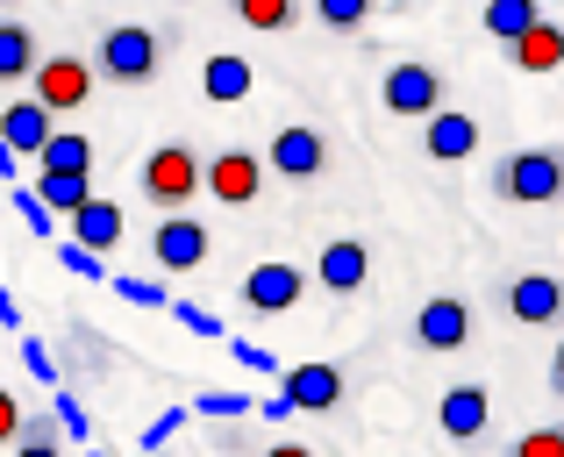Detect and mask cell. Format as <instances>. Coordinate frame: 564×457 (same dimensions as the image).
Segmentation results:
<instances>
[{
  "mask_svg": "<svg viewBox=\"0 0 564 457\" xmlns=\"http://www.w3.org/2000/svg\"><path fill=\"white\" fill-rule=\"evenodd\" d=\"M494 194L514 200V208H557L564 200V143H536V151L500 157Z\"/></svg>",
  "mask_w": 564,
  "mask_h": 457,
  "instance_id": "cell-1",
  "label": "cell"
},
{
  "mask_svg": "<svg viewBox=\"0 0 564 457\" xmlns=\"http://www.w3.org/2000/svg\"><path fill=\"white\" fill-rule=\"evenodd\" d=\"M158 65H165V43L143 22H115L94 51V79H108V86H151Z\"/></svg>",
  "mask_w": 564,
  "mask_h": 457,
  "instance_id": "cell-2",
  "label": "cell"
},
{
  "mask_svg": "<svg viewBox=\"0 0 564 457\" xmlns=\"http://www.w3.org/2000/svg\"><path fill=\"white\" fill-rule=\"evenodd\" d=\"M137 186H143V200H151L158 215H180L186 200L200 194V157H193L186 143H158V151L143 157Z\"/></svg>",
  "mask_w": 564,
  "mask_h": 457,
  "instance_id": "cell-3",
  "label": "cell"
},
{
  "mask_svg": "<svg viewBox=\"0 0 564 457\" xmlns=\"http://www.w3.org/2000/svg\"><path fill=\"white\" fill-rule=\"evenodd\" d=\"M29 86H36V94H29L36 108H51V115H79L86 100H94V86H100V79H94V57H65V51H57V57H36Z\"/></svg>",
  "mask_w": 564,
  "mask_h": 457,
  "instance_id": "cell-4",
  "label": "cell"
},
{
  "mask_svg": "<svg viewBox=\"0 0 564 457\" xmlns=\"http://www.w3.org/2000/svg\"><path fill=\"white\" fill-rule=\"evenodd\" d=\"M379 100H386V115H422L429 122L443 108V72L429 57H393L386 79H379Z\"/></svg>",
  "mask_w": 564,
  "mask_h": 457,
  "instance_id": "cell-5",
  "label": "cell"
},
{
  "mask_svg": "<svg viewBox=\"0 0 564 457\" xmlns=\"http://www.w3.org/2000/svg\"><path fill=\"white\" fill-rule=\"evenodd\" d=\"M200 194H215L221 208H250L264 194V157L258 151H215L200 165Z\"/></svg>",
  "mask_w": 564,
  "mask_h": 457,
  "instance_id": "cell-6",
  "label": "cell"
},
{
  "mask_svg": "<svg viewBox=\"0 0 564 457\" xmlns=\"http://www.w3.org/2000/svg\"><path fill=\"white\" fill-rule=\"evenodd\" d=\"M279 393L293 401V415H336V401H344V372H336L329 358H301L279 372Z\"/></svg>",
  "mask_w": 564,
  "mask_h": 457,
  "instance_id": "cell-7",
  "label": "cell"
},
{
  "mask_svg": "<svg viewBox=\"0 0 564 457\" xmlns=\"http://www.w3.org/2000/svg\"><path fill=\"white\" fill-rule=\"evenodd\" d=\"M264 172H279V179H322L329 172V137L307 122H286L272 137V151H264Z\"/></svg>",
  "mask_w": 564,
  "mask_h": 457,
  "instance_id": "cell-8",
  "label": "cell"
},
{
  "mask_svg": "<svg viewBox=\"0 0 564 457\" xmlns=\"http://www.w3.org/2000/svg\"><path fill=\"white\" fill-rule=\"evenodd\" d=\"M508 322H522V329H557L564 322V279L557 272H522L508 279Z\"/></svg>",
  "mask_w": 564,
  "mask_h": 457,
  "instance_id": "cell-9",
  "label": "cell"
},
{
  "mask_svg": "<svg viewBox=\"0 0 564 457\" xmlns=\"http://www.w3.org/2000/svg\"><path fill=\"white\" fill-rule=\"evenodd\" d=\"M414 344L422 350H465L471 344V307L457 293H436V301L414 307Z\"/></svg>",
  "mask_w": 564,
  "mask_h": 457,
  "instance_id": "cell-10",
  "label": "cell"
},
{
  "mask_svg": "<svg viewBox=\"0 0 564 457\" xmlns=\"http://www.w3.org/2000/svg\"><path fill=\"white\" fill-rule=\"evenodd\" d=\"M151 258L165 264V272H200V264H207V222H193L186 208L165 215L158 236H151Z\"/></svg>",
  "mask_w": 564,
  "mask_h": 457,
  "instance_id": "cell-11",
  "label": "cell"
},
{
  "mask_svg": "<svg viewBox=\"0 0 564 457\" xmlns=\"http://www.w3.org/2000/svg\"><path fill=\"white\" fill-rule=\"evenodd\" d=\"M486 422H494V393H486V387H451L436 401V429L451 436V444H479Z\"/></svg>",
  "mask_w": 564,
  "mask_h": 457,
  "instance_id": "cell-12",
  "label": "cell"
},
{
  "mask_svg": "<svg viewBox=\"0 0 564 457\" xmlns=\"http://www.w3.org/2000/svg\"><path fill=\"white\" fill-rule=\"evenodd\" d=\"M301 264H250V279H243V307L250 315H286L293 301H301Z\"/></svg>",
  "mask_w": 564,
  "mask_h": 457,
  "instance_id": "cell-13",
  "label": "cell"
},
{
  "mask_svg": "<svg viewBox=\"0 0 564 457\" xmlns=\"http://www.w3.org/2000/svg\"><path fill=\"white\" fill-rule=\"evenodd\" d=\"M315 279H322L329 293H365V279H372V250H365L358 236H336V243H322Z\"/></svg>",
  "mask_w": 564,
  "mask_h": 457,
  "instance_id": "cell-14",
  "label": "cell"
},
{
  "mask_svg": "<svg viewBox=\"0 0 564 457\" xmlns=\"http://www.w3.org/2000/svg\"><path fill=\"white\" fill-rule=\"evenodd\" d=\"M422 151L429 157H436V165H457V157H471V151H479V122H471V115H429V122H422Z\"/></svg>",
  "mask_w": 564,
  "mask_h": 457,
  "instance_id": "cell-15",
  "label": "cell"
},
{
  "mask_svg": "<svg viewBox=\"0 0 564 457\" xmlns=\"http://www.w3.org/2000/svg\"><path fill=\"white\" fill-rule=\"evenodd\" d=\"M65 236H72V243H86V250H94V258H100V250H115V243H122V208H115V200H79V208H72L65 215Z\"/></svg>",
  "mask_w": 564,
  "mask_h": 457,
  "instance_id": "cell-16",
  "label": "cell"
},
{
  "mask_svg": "<svg viewBox=\"0 0 564 457\" xmlns=\"http://www.w3.org/2000/svg\"><path fill=\"white\" fill-rule=\"evenodd\" d=\"M508 57H514V72H557L564 65V22L543 14L536 29H522V36L508 43Z\"/></svg>",
  "mask_w": 564,
  "mask_h": 457,
  "instance_id": "cell-17",
  "label": "cell"
},
{
  "mask_svg": "<svg viewBox=\"0 0 564 457\" xmlns=\"http://www.w3.org/2000/svg\"><path fill=\"white\" fill-rule=\"evenodd\" d=\"M250 86H258V72H250V57H236V51H215L200 65V94L221 100V108H229V100H250Z\"/></svg>",
  "mask_w": 564,
  "mask_h": 457,
  "instance_id": "cell-18",
  "label": "cell"
},
{
  "mask_svg": "<svg viewBox=\"0 0 564 457\" xmlns=\"http://www.w3.org/2000/svg\"><path fill=\"white\" fill-rule=\"evenodd\" d=\"M43 137H51V108H36V100H14V108H0V143H8L14 157H36Z\"/></svg>",
  "mask_w": 564,
  "mask_h": 457,
  "instance_id": "cell-19",
  "label": "cell"
},
{
  "mask_svg": "<svg viewBox=\"0 0 564 457\" xmlns=\"http://www.w3.org/2000/svg\"><path fill=\"white\" fill-rule=\"evenodd\" d=\"M29 194H36L43 208H51L57 222H65V215L79 208V200H94V172H36V186H29Z\"/></svg>",
  "mask_w": 564,
  "mask_h": 457,
  "instance_id": "cell-20",
  "label": "cell"
},
{
  "mask_svg": "<svg viewBox=\"0 0 564 457\" xmlns=\"http://www.w3.org/2000/svg\"><path fill=\"white\" fill-rule=\"evenodd\" d=\"M36 172H94V137L79 129H51L36 151Z\"/></svg>",
  "mask_w": 564,
  "mask_h": 457,
  "instance_id": "cell-21",
  "label": "cell"
},
{
  "mask_svg": "<svg viewBox=\"0 0 564 457\" xmlns=\"http://www.w3.org/2000/svg\"><path fill=\"white\" fill-rule=\"evenodd\" d=\"M36 29L29 22H0V86H14V79H29L36 72Z\"/></svg>",
  "mask_w": 564,
  "mask_h": 457,
  "instance_id": "cell-22",
  "label": "cell"
},
{
  "mask_svg": "<svg viewBox=\"0 0 564 457\" xmlns=\"http://www.w3.org/2000/svg\"><path fill=\"white\" fill-rule=\"evenodd\" d=\"M486 36H500V43H514L522 29H536L543 22V0H486Z\"/></svg>",
  "mask_w": 564,
  "mask_h": 457,
  "instance_id": "cell-23",
  "label": "cell"
},
{
  "mask_svg": "<svg viewBox=\"0 0 564 457\" xmlns=\"http://www.w3.org/2000/svg\"><path fill=\"white\" fill-rule=\"evenodd\" d=\"M14 457H65V429H57L51 415H22V429H14Z\"/></svg>",
  "mask_w": 564,
  "mask_h": 457,
  "instance_id": "cell-24",
  "label": "cell"
},
{
  "mask_svg": "<svg viewBox=\"0 0 564 457\" xmlns=\"http://www.w3.org/2000/svg\"><path fill=\"white\" fill-rule=\"evenodd\" d=\"M236 22H243V29H264V36H279V29L301 22V0H236Z\"/></svg>",
  "mask_w": 564,
  "mask_h": 457,
  "instance_id": "cell-25",
  "label": "cell"
},
{
  "mask_svg": "<svg viewBox=\"0 0 564 457\" xmlns=\"http://www.w3.org/2000/svg\"><path fill=\"white\" fill-rule=\"evenodd\" d=\"M372 8L379 0H315V22L336 29V36H358V29L372 22Z\"/></svg>",
  "mask_w": 564,
  "mask_h": 457,
  "instance_id": "cell-26",
  "label": "cell"
},
{
  "mask_svg": "<svg viewBox=\"0 0 564 457\" xmlns=\"http://www.w3.org/2000/svg\"><path fill=\"white\" fill-rule=\"evenodd\" d=\"M250 407H258L250 393H236V387H207L200 401H193V415H207V422H243Z\"/></svg>",
  "mask_w": 564,
  "mask_h": 457,
  "instance_id": "cell-27",
  "label": "cell"
},
{
  "mask_svg": "<svg viewBox=\"0 0 564 457\" xmlns=\"http://www.w3.org/2000/svg\"><path fill=\"white\" fill-rule=\"evenodd\" d=\"M508 457H564V422H536V429H522Z\"/></svg>",
  "mask_w": 564,
  "mask_h": 457,
  "instance_id": "cell-28",
  "label": "cell"
},
{
  "mask_svg": "<svg viewBox=\"0 0 564 457\" xmlns=\"http://www.w3.org/2000/svg\"><path fill=\"white\" fill-rule=\"evenodd\" d=\"M57 264H65L72 279H108V264H100V258H94V250H86V243H72V236H65V243H57Z\"/></svg>",
  "mask_w": 564,
  "mask_h": 457,
  "instance_id": "cell-29",
  "label": "cell"
},
{
  "mask_svg": "<svg viewBox=\"0 0 564 457\" xmlns=\"http://www.w3.org/2000/svg\"><path fill=\"white\" fill-rule=\"evenodd\" d=\"M108 286L122 293L129 307H172V293H165V286H151V279H129V272H122V279H108Z\"/></svg>",
  "mask_w": 564,
  "mask_h": 457,
  "instance_id": "cell-30",
  "label": "cell"
},
{
  "mask_svg": "<svg viewBox=\"0 0 564 457\" xmlns=\"http://www.w3.org/2000/svg\"><path fill=\"white\" fill-rule=\"evenodd\" d=\"M14 215H22V222H29V229H36V236H57V215H51V208H43V200H36V194H29V186H14Z\"/></svg>",
  "mask_w": 564,
  "mask_h": 457,
  "instance_id": "cell-31",
  "label": "cell"
},
{
  "mask_svg": "<svg viewBox=\"0 0 564 457\" xmlns=\"http://www.w3.org/2000/svg\"><path fill=\"white\" fill-rule=\"evenodd\" d=\"M186 415H193V407H165V415H158V422H151V429H143V450H165V444H172V436H180V429H186Z\"/></svg>",
  "mask_w": 564,
  "mask_h": 457,
  "instance_id": "cell-32",
  "label": "cell"
},
{
  "mask_svg": "<svg viewBox=\"0 0 564 457\" xmlns=\"http://www.w3.org/2000/svg\"><path fill=\"white\" fill-rule=\"evenodd\" d=\"M172 315H180V329H193V336H221V322L207 315V307H193V301H172ZM229 344V336H221Z\"/></svg>",
  "mask_w": 564,
  "mask_h": 457,
  "instance_id": "cell-33",
  "label": "cell"
},
{
  "mask_svg": "<svg viewBox=\"0 0 564 457\" xmlns=\"http://www.w3.org/2000/svg\"><path fill=\"white\" fill-rule=\"evenodd\" d=\"M22 364H29V379H43V387L57 379V364H51V350H43V336H22Z\"/></svg>",
  "mask_w": 564,
  "mask_h": 457,
  "instance_id": "cell-34",
  "label": "cell"
},
{
  "mask_svg": "<svg viewBox=\"0 0 564 457\" xmlns=\"http://www.w3.org/2000/svg\"><path fill=\"white\" fill-rule=\"evenodd\" d=\"M14 429H22V393H14V387H0V450L14 444Z\"/></svg>",
  "mask_w": 564,
  "mask_h": 457,
  "instance_id": "cell-35",
  "label": "cell"
},
{
  "mask_svg": "<svg viewBox=\"0 0 564 457\" xmlns=\"http://www.w3.org/2000/svg\"><path fill=\"white\" fill-rule=\"evenodd\" d=\"M229 350H236V364H243V372H279V358L264 344H236V336H229Z\"/></svg>",
  "mask_w": 564,
  "mask_h": 457,
  "instance_id": "cell-36",
  "label": "cell"
},
{
  "mask_svg": "<svg viewBox=\"0 0 564 457\" xmlns=\"http://www.w3.org/2000/svg\"><path fill=\"white\" fill-rule=\"evenodd\" d=\"M57 429H65V436H86V407L72 401V393H57Z\"/></svg>",
  "mask_w": 564,
  "mask_h": 457,
  "instance_id": "cell-37",
  "label": "cell"
},
{
  "mask_svg": "<svg viewBox=\"0 0 564 457\" xmlns=\"http://www.w3.org/2000/svg\"><path fill=\"white\" fill-rule=\"evenodd\" d=\"M258 415H264V422H286L293 401H286V393H272V401H258Z\"/></svg>",
  "mask_w": 564,
  "mask_h": 457,
  "instance_id": "cell-38",
  "label": "cell"
},
{
  "mask_svg": "<svg viewBox=\"0 0 564 457\" xmlns=\"http://www.w3.org/2000/svg\"><path fill=\"white\" fill-rule=\"evenodd\" d=\"M0 329H22V307H14V293L0 286Z\"/></svg>",
  "mask_w": 564,
  "mask_h": 457,
  "instance_id": "cell-39",
  "label": "cell"
},
{
  "mask_svg": "<svg viewBox=\"0 0 564 457\" xmlns=\"http://www.w3.org/2000/svg\"><path fill=\"white\" fill-rule=\"evenodd\" d=\"M0 179H22V157H14L8 143H0Z\"/></svg>",
  "mask_w": 564,
  "mask_h": 457,
  "instance_id": "cell-40",
  "label": "cell"
},
{
  "mask_svg": "<svg viewBox=\"0 0 564 457\" xmlns=\"http://www.w3.org/2000/svg\"><path fill=\"white\" fill-rule=\"evenodd\" d=\"M264 457H322V450H307V444H272Z\"/></svg>",
  "mask_w": 564,
  "mask_h": 457,
  "instance_id": "cell-41",
  "label": "cell"
},
{
  "mask_svg": "<svg viewBox=\"0 0 564 457\" xmlns=\"http://www.w3.org/2000/svg\"><path fill=\"white\" fill-rule=\"evenodd\" d=\"M551 393L564 401V344H557V358H551Z\"/></svg>",
  "mask_w": 564,
  "mask_h": 457,
  "instance_id": "cell-42",
  "label": "cell"
},
{
  "mask_svg": "<svg viewBox=\"0 0 564 457\" xmlns=\"http://www.w3.org/2000/svg\"><path fill=\"white\" fill-rule=\"evenodd\" d=\"M94 457H108V450H94Z\"/></svg>",
  "mask_w": 564,
  "mask_h": 457,
  "instance_id": "cell-43",
  "label": "cell"
}]
</instances>
